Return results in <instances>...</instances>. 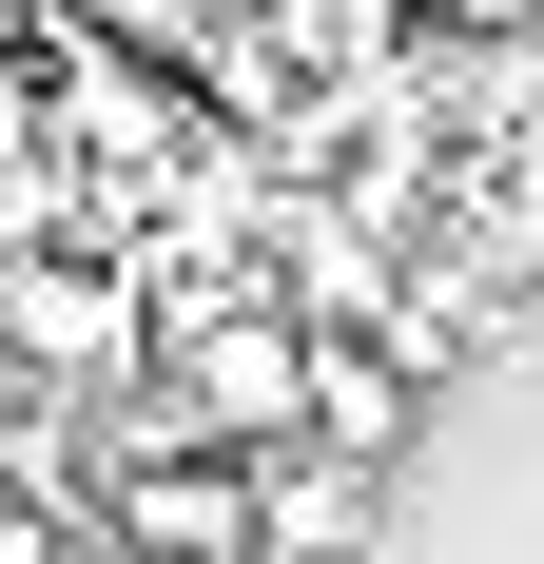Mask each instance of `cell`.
I'll return each mask as SVG.
<instances>
[{"mask_svg":"<svg viewBox=\"0 0 544 564\" xmlns=\"http://www.w3.org/2000/svg\"><path fill=\"white\" fill-rule=\"evenodd\" d=\"M272 467V564H370V507H389V467H350V448H253Z\"/></svg>","mask_w":544,"mask_h":564,"instance_id":"cell-3","label":"cell"},{"mask_svg":"<svg viewBox=\"0 0 544 564\" xmlns=\"http://www.w3.org/2000/svg\"><path fill=\"white\" fill-rule=\"evenodd\" d=\"M98 545H137V564H272V467L215 448V429L117 448L98 467Z\"/></svg>","mask_w":544,"mask_h":564,"instance_id":"cell-1","label":"cell"},{"mask_svg":"<svg viewBox=\"0 0 544 564\" xmlns=\"http://www.w3.org/2000/svg\"><path fill=\"white\" fill-rule=\"evenodd\" d=\"M0 564H78V507L58 487H0Z\"/></svg>","mask_w":544,"mask_h":564,"instance_id":"cell-4","label":"cell"},{"mask_svg":"<svg viewBox=\"0 0 544 564\" xmlns=\"http://www.w3.org/2000/svg\"><path fill=\"white\" fill-rule=\"evenodd\" d=\"M428 390H447V370H409L389 332H330V350H312V448L409 467V448H428Z\"/></svg>","mask_w":544,"mask_h":564,"instance_id":"cell-2","label":"cell"}]
</instances>
